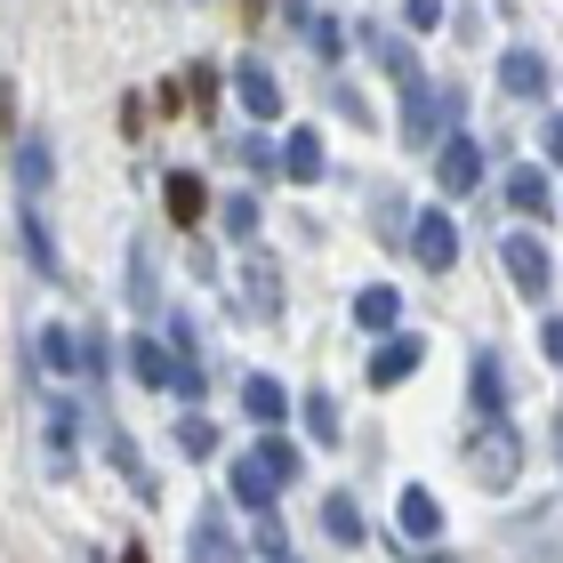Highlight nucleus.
<instances>
[{"label": "nucleus", "mask_w": 563, "mask_h": 563, "mask_svg": "<svg viewBox=\"0 0 563 563\" xmlns=\"http://www.w3.org/2000/svg\"><path fill=\"white\" fill-rule=\"evenodd\" d=\"M419 563H459V555H443V548H434V555H419Z\"/></svg>", "instance_id": "39"}, {"label": "nucleus", "mask_w": 563, "mask_h": 563, "mask_svg": "<svg viewBox=\"0 0 563 563\" xmlns=\"http://www.w3.org/2000/svg\"><path fill=\"white\" fill-rule=\"evenodd\" d=\"M186 563H242V540H234V523H225L218 507H201V516H194V555Z\"/></svg>", "instance_id": "16"}, {"label": "nucleus", "mask_w": 563, "mask_h": 563, "mask_svg": "<svg viewBox=\"0 0 563 563\" xmlns=\"http://www.w3.org/2000/svg\"><path fill=\"white\" fill-rule=\"evenodd\" d=\"M282 177H290V186H314V177H330V145H322V130H298L282 137Z\"/></svg>", "instance_id": "12"}, {"label": "nucleus", "mask_w": 563, "mask_h": 563, "mask_svg": "<svg viewBox=\"0 0 563 563\" xmlns=\"http://www.w3.org/2000/svg\"><path fill=\"white\" fill-rule=\"evenodd\" d=\"M555 459H563V427H555Z\"/></svg>", "instance_id": "40"}, {"label": "nucleus", "mask_w": 563, "mask_h": 563, "mask_svg": "<svg viewBox=\"0 0 563 563\" xmlns=\"http://www.w3.org/2000/svg\"><path fill=\"white\" fill-rule=\"evenodd\" d=\"M467 402L483 419H499L507 411V371H499V354H475V371H467Z\"/></svg>", "instance_id": "21"}, {"label": "nucleus", "mask_w": 563, "mask_h": 563, "mask_svg": "<svg viewBox=\"0 0 563 563\" xmlns=\"http://www.w3.org/2000/svg\"><path fill=\"white\" fill-rule=\"evenodd\" d=\"M540 153L563 169V113H548V121H540Z\"/></svg>", "instance_id": "35"}, {"label": "nucleus", "mask_w": 563, "mask_h": 563, "mask_svg": "<svg viewBox=\"0 0 563 563\" xmlns=\"http://www.w3.org/2000/svg\"><path fill=\"white\" fill-rule=\"evenodd\" d=\"M106 371H113V339H106V322H89V330H81V378L97 387Z\"/></svg>", "instance_id": "30"}, {"label": "nucleus", "mask_w": 563, "mask_h": 563, "mask_svg": "<svg viewBox=\"0 0 563 563\" xmlns=\"http://www.w3.org/2000/svg\"><path fill=\"white\" fill-rule=\"evenodd\" d=\"M73 434H81V411H73V402H48V459H57V467H73Z\"/></svg>", "instance_id": "29"}, {"label": "nucleus", "mask_w": 563, "mask_h": 563, "mask_svg": "<svg viewBox=\"0 0 563 563\" xmlns=\"http://www.w3.org/2000/svg\"><path fill=\"white\" fill-rule=\"evenodd\" d=\"M162 210H169L177 225H201V218H210V186H201L194 169H169V177H162Z\"/></svg>", "instance_id": "18"}, {"label": "nucleus", "mask_w": 563, "mask_h": 563, "mask_svg": "<svg viewBox=\"0 0 563 563\" xmlns=\"http://www.w3.org/2000/svg\"><path fill=\"white\" fill-rule=\"evenodd\" d=\"M242 411L258 427H282L290 419V395H282V378H242Z\"/></svg>", "instance_id": "24"}, {"label": "nucleus", "mask_w": 563, "mask_h": 563, "mask_svg": "<svg viewBox=\"0 0 563 563\" xmlns=\"http://www.w3.org/2000/svg\"><path fill=\"white\" fill-rule=\"evenodd\" d=\"M274 563H298V555H274Z\"/></svg>", "instance_id": "41"}, {"label": "nucleus", "mask_w": 563, "mask_h": 563, "mask_svg": "<svg viewBox=\"0 0 563 563\" xmlns=\"http://www.w3.org/2000/svg\"><path fill=\"white\" fill-rule=\"evenodd\" d=\"M411 258L427 274H451L459 266V225H451V210H419L411 218Z\"/></svg>", "instance_id": "7"}, {"label": "nucleus", "mask_w": 563, "mask_h": 563, "mask_svg": "<svg viewBox=\"0 0 563 563\" xmlns=\"http://www.w3.org/2000/svg\"><path fill=\"white\" fill-rule=\"evenodd\" d=\"M121 563H145V540H130V548H121Z\"/></svg>", "instance_id": "38"}, {"label": "nucleus", "mask_w": 563, "mask_h": 563, "mask_svg": "<svg viewBox=\"0 0 563 563\" xmlns=\"http://www.w3.org/2000/svg\"><path fill=\"white\" fill-rule=\"evenodd\" d=\"M363 48H371V57L395 73V81H411V73H419V57L402 48V33H387V24H363Z\"/></svg>", "instance_id": "25"}, {"label": "nucleus", "mask_w": 563, "mask_h": 563, "mask_svg": "<svg viewBox=\"0 0 563 563\" xmlns=\"http://www.w3.org/2000/svg\"><path fill=\"white\" fill-rule=\"evenodd\" d=\"M33 354H41V371H48V378H81V330L48 322L41 339H33Z\"/></svg>", "instance_id": "20"}, {"label": "nucleus", "mask_w": 563, "mask_h": 563, "mask_svg": "<svg viewBox=\"0 0 563 563\" xmlns=\"http://www.w3.org/2000/svg\"><path fill=\"white\" fill-rule=\"evenodd\" d=\"M548 81H555V73H548V57H540V48H507V57H499V89L516 97V106H540V97H548Z\"/></svg>", "instance_id": "11"}, {"label": "nucleus", "mask_w": 563, "mask_h": 563, "mask_svg": "<svg viewBox=\"0 0 563 563\" xmlns=\"http://www.w3.org/2000/svg\"><path fill=\"white\" fill-rule=\"evenodd\" d=\"M298 419H306V434H314V443H339V434H346V427H339V402H330L322 387L298 402Z\"/></svg>", "instance_id": "28"}, {"label": "nucleus", "mask_w": 563, "mask_h": 563, "mask_svg": "<svg viewBox=\"0 0 563 563\" xmlns=\"http://www.w3.org/2000/svg\"><path fill=\"white\" fill-rule=\"evenodd\" d=\"M467 467H475V483L483 492H516V475H523V427L516 419H483L475 434H467Z\"/></svg>", "instance_id": "1"}, {"label": "nucleus", "mask_w": 563, "mask_h": 563, "mask_svg": "<svg viewBox=\"0 0 563 563\" xmlns=\"http://www.w3.org/2000/svg\"><path fill=\"white\" fill-rule=\"evenodd\" d=\"M258 459H266V467L282 475V483H298L306 475V451L290 443V434H282V427H266V443H258Z\"/></svg>", "instance_id": "26"}, {"label": "nucleus", "mask_w": 563, "mask_h": 563, "mask_svg": "<svg viewBox=\"0 0 563 563\" xmlns=\"http://www.w3.org/2000/svg\"><path fill=\"white\" fill-rule=\"evenodd\" d=\"M322 531H330L339 548H363V540H371V523H363V507H354V492H330V499H322Z\"/></svg>", "instance_id": "22"}, {"label": "nucleus", "mask_w": 563, "mask_h": 563, "mask_svg": "<svg viewBox=\"0 0 563 563\" xmlns=\"http://www.w3.org/2000/svg\"><path fill=\"white\" fill-rule=\"evenodd\" d=\"M242 306H250L258 322L282 314V274H274V258H258V250H250V266H242Z\"/></svg>", "instance_id": "19"}, {"label": "nucleus", "mask_w": 563, "mask_h": 563, "mask_svg": "<svg viewBox=\"0 0 563 563\" xmlns=\"http://www.w3.org/2000/svg\"><path fill=\"white\" fill-rule=\"evenodd\" d=\"M507 210H516L523 225H548V210H555V194H548V169H507Z\"/></svg>", "instance_id": "15"}, {"label": "nucleus", "mask_w": 563, "mask_h": 563, "mask_svg": "<svg viewBox=\"0 0 563 563\" xmlns=\"http://www.w3.org/2000/svg\"><path fill=\"white\" fill-rule=\"evenodd\" d=\"M234 97H242L250 121H282V81H274L266 57H242V65H234Z\"/></svg>", "instance_id": "10"}, {"label": "nucleus", "mask_w": 563, "mask_h": 563, "mask_svg": "<svg viewBox=\"0 0 563 563\" xmlns=\"http://www.w3.org/2000/svg\"><path fill=\"white\" fill-rule=\"evenodd\" d=\"M177 451H186V459H210V451H218V427L201 419V411H186V419H177Z\"/></svg>", "instance_id": "31"}, {"label": "nucleus", "mask_w": 563, "mask_h": 563, "mask_svg": "<svg viewBox=\"0 0 563 563\" xmlns=\"http://www.w3.org/2000/svg\"><path fill=\"white\" fill-rule=\"evenodd\" d=\"M395 89H402V145H434L459 121V97L434 89L427 73H411V81H395Z\"/></svg>", "instance_id": "2"}, {"label": "nucleus", "mask_w": 563, "mask_h": 563, "mask_svg": "<svg viewBox=\"0 0 563 563\" xmlns=\"http://www.w3.org/2000/svg\"><path fill=\"white\" fill-rule=\"evenodd\" d=\"M16 250H24V266H33L41 282H57V274H65V258H57V242H48V225H41L33 201H16Z\"/></svg>", "instance_id": "14"}, {"label": "nucleus", "mask_w": 563, "mask_h": 563, "mask_svg": "<svg viewBox=\"0 0 563 563\" xmlns=\"http://www.w3.org/2000/svg\"><path fill=\"white\" fill-rule=\"evenodd\" d=\"M218 225H225L234 242H258V194H225V201H218Z\"/></svg>", "instance_id": "27"}, {"label": "nucleus", "mask_w": 563, "mask_h": 563, "mask_svg": "<svg viewBox=\"0 0 563 563\" xmlns=\"http://www.w3.org/2000/svg\"><path fill=\"white\" fill-rule=\"evenodd\" d=\"M89 563H106V555H89Z\"/></svg>", "instance_id": "42"}, {"label": "nucleus", "mask_w": 563, "mask_h": 563, "mask_svg": "<svg viewBox=\"0 0 563 563\" xmlns=\"http://www.w3.org/2000/svg\"><path fill=\"white\" fill-rule=\"evenodd\" d=\"M48 177H57V153H48V137H24V145H16V186H24V201H41Z\"/></svg>", "instance_id": "23"}, {"label": "nucleus", "mask_w": 563, "mask_h": 563, "mask_svg": "<svg viewBox=\"0 0 563 563\" xmlns=\"http://www.w3.org/2000/svg\"><path fill=\"white\" fill-rule=\"evenodd\" d=\"M194 97H201V113H218V65H194Z\"/></svg>", "instance_id": "36"}, {"label": "nucleus", "mask_w": 563, "mask_h": 563, "mask_svg": "<svg viewBox=\"0 0 563 563\" xmlns=\"http://www.w3.org/2000/svg\"><path fill=\"white\" fill-rule=\"evenodd\" d=\"M540 354H548V363H563V314L540 322Z\"/></svg>", "instance_id": "37"}, {"label": "nucleus", "mask_w": 563, "mask_h": 563, "mask_svg": "<svg viewBox=\"0 0 563 563\" xmlns=\"http://www.w3.org/2000/svg\"><path fill=\"white\" fill-rule=\"evenodd\" d=\"M225 492H234V507H250V516H266V507H282V475L266 467L258 451H250V459H234V467H225Z\"/></svg>", "instance_id": "8"}, {"label": "nucleus", "mask_w": 563, "mask_h": 563, "mask_svg": "<svg viewBox=\"0 0 563 563\" xmlns=\"http://www.w3.org/2000/svg\"><path fill=\"white\" fill-rule=\"evenodd\" d=\"M402 16H411V33H434V24H443V0H402Z\"/></svg>", "instance_id": "34"}, {"label": "nucleus", "mask_w": 563, "mask_h": 563, "mask_svg": "<svg viewBox=\"0 0 563 563\" xmlns=\"http://www.w3.org/2000/svg\"><path fill=\"white\" fill-rule=\"evenodd\" d=\"M130 298L153 314V258H145V250H130Z\"/></svg>", "instance_id": "33"}, {"label": "nucleus", "mask_w": 563, "mask_h": 563, "mask_svg": "<svg viewBox=\"0 0 563 563\" xmlns=\"http://www.w3.org/2000/svg\"><path fill=\"white\" fill-rule=\"evenodd\" d=\"M395 531H402V540H443V499H434L427 483H402V499H395Z\"/></svg>", "instance_id": "13"}, {"label": "nucleus", "mask_w": 563, "mask_h": 563, "mask_svg": "<svg viewBox=\"0 0 563 563\" xmlns=\"http://www.w3.org/2000/svg\"><path fill=\"white\" fill-rule=\"evenodd\" d=\"M258 555H266V563L290 555V523H282V507H266V516H258Z\"/></svg>", "instance_id": "32"}, {"label": "nucleus", "mask_w": 563, "mask_h": 563, "mask_svg": "<svg viewBox=\"0 0 563 563\" xmlns=\"http://www.w3.org/2000/svg\"><path fill=\"white\" fill-rule=\"evenodd\" d=\"M499 258H507V282H516V290H523L531 306L548 298L555 266H548V250H540V234H531V225H523V234H507V242H499Z\"/></svg>", "instance_id": "5"}, {"label": "nucleus", "mask_w": 563, "mask_h": 563, "mask_svg": "<svg viewBox=\"0 0 563 563\" xmlns=\"http://www.w3.org/2000/svg\"><path fill=\"white\" fill-rule=\"evenodd\" d=\"M483 169H492V162H483V137H467V130H451L443 153H434V186H443V194H475Z\"/></svg>", "instance_id": "6"}, {"label": "nucleus", "mask_w": 563, "mask_h": 563, "mask_svg": "<svg viewBox=\"0 0 563 563\" xmlns=\"http://www.w3.org/2000/svg\"><path fill=\"white\" fill-rule=\"evenodd\" d=\"M121 363H130V378H137L145 395H169V387H177V354L153 339V330H137V339L121 346Z\"/></svg>", "instance_id": "9"}, {"label": "nucleus", "mask_w": 563, "mask_h": 563, "mask_svg": "<svg viewBox=\"0 0 563 563\" xmlns=\"http://www.w3.org/2000/svg\"><path fill=\"white\" fill-rule=\"evenodd\" d=\"M395 322H402V290H395V282H371V290H354V330L387 339Z\"/></svg>", "instance_id": "17"}, {"label": "nucleus", "mask_w": 563, "mask_h": 563, "mask_svg": "<svg viewBox=\"0 0 563 563\" xmlns=\"http://www.w3.org/2000/svg\"><path fill=\"white\" fill-rule=\"evenodd\" d=\"M419 363H427V346L411 339V330H387V339L371 346V363H363V378H371L378 395H387V387H402V378H419Z\"/></svg>", "instance_id": "4"}, {"label": "nucleus", "mask_w": 563, "mask_h": 563, "mask_svg": "<svg viewBox=\"0 0 563 563\" xmlns=\"http://www.w3.org/2000/svg\"><path fill=\"white\" fill-rule=\"evenodd\" d=\"M97 443H106V459H113V475H121V483H130V499H145V507H153V499H162V475H153V467H145V451H137V434H130V427H121V419H97Z\"/></svg>", "instance_id": "3"}]
</instances>
